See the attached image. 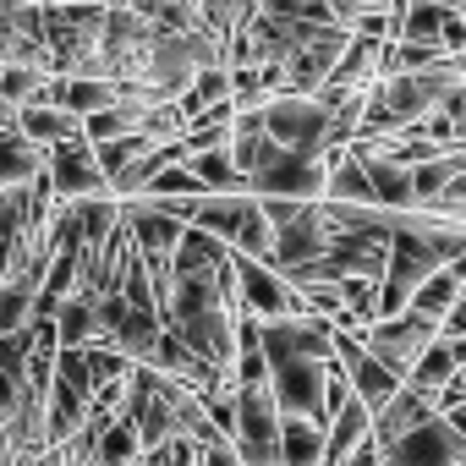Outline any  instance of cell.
I'll return each instance as SVG.
<instances>
[{
	"label": "cell",
	"mask_w": 466,
	"mask_h": 466,
	"mask_svg": "<svg viewBox=\"0 0 466 466\" xmlns=\"http://www.w3.org/2000/svg\"><path fill=\"white\" fill-rule=\"evenodd\" d=\"M165 329H176L214 368H237L242 308L225 291V280H176V297L165 302Z\"/></svg>",
	"instance_id": "6da1fadb"
},
{
	"label": "cell",
	"mask_w": 466,
	"mask_h": 466,
	"mask_svg": "<svg viewBox=\"0 0 466 466\" xmlns=\"http://www.w3.org/2000/svg\"><path fill=\"white\" fill-rule=\"evenodd\" d=\"M203 230H214L219 242H230L242 258H275V225L258 203V192H208L198 203V219Z\"/></svg>",
	"instance_id": "7a4b0ae2"
},
{
	"label": "cell",
	"mask_w": 466,
	"mask_h": 466,
	"mask_svg": "<svg viewBox=\"0 0 466 466\" xmlns=\"http://www.w3.org/2000/svg\"><path fill=\"white\" fill-rule=\"evenodd\" d=\"M264 121L269 132L297 148V154H313V159H335L340 143H335V105H324L319 94H297V88H280L269 105H264Z\"/></svg>",
	"instance_id": "3957f363"
},
{
	"label": "cell",
	"mask_w": 466,
	"mask_h": 466,
	"mask_svg": "<svg viewBox=\"0 0 466 466\" xmlns=\"http://www.w3.org/2000/svg\"><path fill=\"white\" fill-rule=\"evenodd\" d=\"M237 450L248 466H286L280 461V439H286V411L275 384H242L237 395Z\"/></svg>",
	"instance_id": "277c9868"
},
{
	"label": "cell",
	"mask_w": 466,
	"mask_h": 466,
	"mask_svg": "<svg viewBox=\"0 0 466 466\" xmlns=\"http://www.w3.org/2000/svg\"><path fill=\"white\" fill-rule=\"evenodd\" d=\"M439 340H444V324L428 319V313H417V308L390 313V319H379V324L362 329V346H368L384 368H395L400 379H411V368H417Z\"/></svg>",
	"instance_id": "5b68a950"
},
{
	"label": "cell",
	"mask_w": 466,
	"mask_h": 466,
	"mask_svg": "<svg viewBox=\"0 0 466 466\" xmlns=\"http://www.w3.org/2000/svg\"><path fill=\"white\" fill-rule=\"evenodd\" d=\"M237 286H242V308L248 313H258L264 324H275V319H302V313H313L308 308V297L269 264V258H242L237 253Z\"/></svg>",
	"instance_id": "8992f818"
},
{
	"label": "cell",
	"mask_w": 466,
	"mask_h": 466,
	"mask_svg": "<svg viewBox=\"0 0 466 466\" xmlns=\"http://www.w3.org/2000/svg\"><path fill=\"white\" fill-rule=\"evenodd\" d=\"M329 165L335 159H313V154H297V148L280 143V154L253 170V192L258 198H302V203H319L329 192Z\"/></svg>",
	"instance_id": "52a82bcc"
},
{
	"label": "cell",
	"mask_w": 466,
	"mask_h": 466,
	"mask_svg": "<svg viewBox=\"0 0 466 466\" xmlns=\"http://www.w3.org/2000/svg\"><path fill=\"white\" fill-rule=\"evenodd\" d=\"M329 248H335V219L319 198V203H302L286 225H275V258L269 264L275 269H302V264L329 258Z\"/></svg>",
	"instance_id": "ba28073f"
},
{
	"label": "cell",
	"mask_w": 466,
	"mask_h": 466,
	"mask_svg": "<svg viewBox=\"0 0 466 466\" xmlns=\"http://www.w3.org/2000/svg\"><path fill=\"white\" fill-rule=\"evenodd\" d=\"M384 466H466V433L444 411H433L422 428L384 450Z\"/></svg>",
	"instance_id": "9c48e42d"
},
{
	"label": "cell",
	"mask_w": 466,
	"mask_h": 466,
	"mask_svg": "<svg viewBox=\"0 0 466 466\" xmlns=\"http://www.w3.org/2000/svg\"><path fill=\"white\" fill-rule=\"evenodd\" d=\"M50 181H56V198L72 203V198H105L110 192V176L99 165V143L83 132L72 143H56L50 148Z\"/></svg>",
	"instance_id": "30bf717a"
},
{
	"label": "cell",
	"mask_w": 466,
	"mask_h": 466,
	"mask_svg": "<svg viewBox=\"0 0 466 466\" xmlns=\"http://www.w3.org/2000/svg\"><path fill=\"white\" fill-rule=\"evenodd\" d=\"M346 45H351V28H329V34H319L313 45H302V50L286 61V88H297V94H324V83L335 77V66H340V56H346Z\"/></svg>",
	"instance_id": "8fae6325"
},
{
	"label": "cell",
	"mask_w": 466,
	"mask_h": 466,
	"mask_svg": "<svg viewBox=\"0 0 466 466\" xmlns=\"http://www.w3.org/2000/svg\"><path fill=\"white\" fill-rule=\"evenodd\" d=\"M6 132H0V187H17V181H39L50 170V148L39 137H28L17 127V116H0Z\"/></svg>",
	"instance_id": "7c38bea8"
},
{
	"label": "cell",
	"mask_w": 466,
	"mask_h": 466,
	"mask_svg": "<svg viewBox=\"0 0 466 466\" xmlns=\"http://www.w3.org/2000/svg\"><path fill=\"white\" fill-rule=\"evenodd\" d=\"M433 411H439V406H433L422 390H411V384H406V390H400L384 411H373V444H379V450H390L395 439H406L411 428H422Z\"/></svg>",
	"instance_id": "4fadbf2b"
},
{
	"label": "cell",
	"mask_w": 466,
	"mask_h": 466,
	"mask_svg": "<svg viewBox=\"0 0 466 466\" xmlns=\"http://www.w3.org/2000/svg\"><path fill=\"white\" fill-rule=\"evenodd\" d=\"M0 116H17V127H23L28 137H39L45 148L72 143V137H83V132H88V121H83V116H72V110H61V105H23V110H6V105H0Z\"/></svg>",
	"instance_id": "5bb4252c"
},
{
	"label": "cell",
	"mask_w": 466,
	"mask_h": 466,
	"mask_svg": "<svg viewBox=\"0 0 466 466\" xmlns=\"http://www.w3.org/2000/svg\"><path fill=\"white\" fill-rule=\"evenodd\" d=\"M357 154L368 159V176H373V187H379V203H384V208H417V181H411V165L390 159L384 148H357Z\"/></svg>",
	"instance_id": "9a60e30c"
},
{
	"label": "cell",
	"mask_w": 466,
	"mask_h": 466,
	"mask_svg": "<svg viewBox=\"0 0 466 466\" xmlns=\"http://www.w3.org/2000/svg\"><path fill=\"white\" fill-rule=\"evenodd\" d=\"M329 203H379V187L368 176V159L357 148H340L335 165H329Z\"/></svg>",
	"instance_id": "2e32d148"
},
{
	"label": "cell",
	"mask_w": 466,
	"mask_h": 466,
	"mask_svg": "<svg viewBox=\"0 0 466 466\" xmlns=\"http://www.w3.org/2000/svg\"><path fill=\"white\" fill-rule=\"evenodd\" d=\"M324 455H329V428H324V422H313V417L286 411L280 461H286V466H324Z\"/></svg>",
	"instance_id": "e0dca14e"
},
{
	"label": "cell",
	"mask_w": 466,
	"mask_h": 466,
	"mask_svg": "<svg viewBox=\"0 0 466 466\" xmlns=\"http://www.w3.org/2000/svg\"><path fill=\"white\" fill-rule=\"evenodd\" d=\"M56 329H61V346H99V297L72 291L56 313Z\"/></svg>",
	"instance_id": "ac0fdd59"
},
{
	"label": "cell",
	"mask_w": 466,
	"mask_h": 466,
	"mask_svg": "<svg viewBox=\"0 0 466 466\" xmlns=\"http://www.w3.org/2000/svg\"><path fill=\"white\" fill-rule=\"evenodd\" d=\"M0 61H6V66H45V72H56V50L34 28H17V23H0Z\"/></svg>",
	"instance_id": "d6986e66"
},
{
	"label": "cell",
	"mask_w": 466,
	"mask_h": 466,
	"mask_svg": "<svg viewBox=\"0 0 466 466\" xmlns=\"http://www.w3.org/2000/svg\"><path fill=\"white\" fill-rule=\"evenodd\" d=\"M461 368H466V362H461L455 340H439V346H433V351H428V357L411 368V379H406V384H411V390H422L428 400H439V390H444V384H450Z\"/></svg>",
	"instance_id": "ffe728a7"
},
{
	"label": "cell",
	"mask_w": 466,
	"mask_h": 466,
	"mask_svg": "<svg viewBox=\"0 0 466 466\" xmlns=\"http://www.w3.org/2000/svg\"><path fill=\"white\" fill-rule=\"evenodd\" d=\"M143 433H137V422L132 417H116L105 433H99V466H137L143 461Z\"/></svg>",
	"instance_id": "44dd1931"
},
{
	"label": "cell",
	"mask_w": 466,
	"mask_h": 466,
	"mask_svg": "<svg viewBox=\"0 0 466 466\" xmlns=\"http://www.w3.org/2000/svg\"><path fill=\"white\" fill-rule=\"evenodd\" d=\"M50 77L56 72H45V66H0V105H6V110L39 105V94H45Z\"/></svg>",
	"instance_id": "7402d4cb"
},
{
	"label": "cell",
	"mask_w": 466,
	"mask_h": 466,
	"mask_svg": "<svg viewBox=\"0 0 466 466\" xmlns=\"http://www.w3.org/2000/svg\"><path fill=\"white\" fill-rule=\"evenodd\" d=\"M264 12V0H203V23L230 45L237 34H248V23Z\"/></svg>",
	"instance_id": "603a6c76"
},
{
	"label": "cell",
	"mask_w": 466,
	"mask_h": 466,
	"mask_svg": "<svg viewBox=\"0 0 466 466\" xmlns=\"http://www.w3.org/2000/svg\"><path fill=\"white\" fill-rule=\"evenodd\" d=\"M225 99H230V66H208V72H198L192 88L181 94V110H187V121H198L203 110H214V105H225Z\"/></svg>",
	"instance_id": "cb8c5ba5"
},
{
	"label": "cell",
	"mask_w": 466,
	"mask_h": 466,
	"mask_svg": "<svg viewBox=\"0 0 466 466\" xmlns=\"http://www.w3.org/2000/svg\"><path fill=\"white\" fill-rule=\"evenodd\" d=\"M137 198H208V187H203V176H198L187 159H170Z\"/></svg>",
	"instance_id": "d4e9b609"
},
{
	"label": "cell",
	"mask_w": 466,
	"mask_h": 466,
	"mask_svg": "<svg viewBox=\"0 0 466 466\" xmlns=\"http://www.w3.org/2000/svg\"><path fill=\"white\" fill-rule=\"evenodd\" d=\"M461 291H466V280H461V269L450 264V269H439V275L411 297V308H417V313H428V319H444V313H450V302H455Z\"/></svg>",
	"instance_id": "484cf974"
},
{
	"label": "cell",
	"mask_w": 466,
	"mask_h": 466,
	"mask_svg": "<svg viewBox=\"0 0 466 466\" xmlns=\"http://www.w3.org/2000/svg\"><path fill=\"white\" fill-rule=\"evenodd\" d=\"M203 466H248V461H242L237 439H214V444H203Z\"/></svg>",
	"instance_id": "4316f807"
},
{
	"label": "cell",
	"mask_w": 466,
	"mask_h": 466,
	"mask_svg": "<svg viewBox=\"0 0 466 466\" xmlns=\"http://www.w3.org/2000/svg\"><path fill=\"white\" fill-rule=\"evenodd\" d=\"M439 324H444V340H466V291L450 302V313H444Z\"/></svg>",
	"instance_id": "83f0119b"
},
{
	"label": "cell",
	"mask_w": 466,
	"mask_h": 466,
	"mask_svg": "<svg viewBox=\"0 0 466 466\" xmlns=\"http://www.w3.org/2000/svg\"><path fill=\"white\" fill-rule=\"evenodd\" d=\"M340 466H384V450H379V444L368 439V444H362V450H351V455H346Z\"/></svg>",
	"instance_id": "f1b7e54d"
},
{
	"label": "cell",
	"mask_w": 466,
	"mask_h": 466,
	"mask_svg": "<svg viewBox=\"0 0 466 466\" xmlns=\"http://www.w3.org/2000/svg\"><path fill=\"white\" fill-rule=\"evenodd\" d=\"M444 417H450V422H455V428H461V433H466V400H461V406H455V411H444Z\"/></svg>",
	"instance_id": "f546056e"
},
{
	"label": "cell",
	"mask_w": 466,
	"mask_h": 466,
	"mask_svg": "<svg viewBox=\"0 0 466 466\" xmlns=\"http://www.w3.org/2000/svg\"><path fill=\"white\" fill-rule=\"evenodd\" d=\"M461 6H466V0H461Z\"/></svg>",
	"instance_id": "4dcf8cb0"
},
{
	"label": "cell",
	"mask_w": 466,
	"mask_h": 466,
	"mask_svg": "<svg viewBox=\"0 0 466 466\" xmlns=\"http://www.w3.org/2000/svg\"><path fill=\"white\" fill-rule=\"evenodd\" d=\"M94 466H99V461H94Z\"/></svg>",
	"instance_id": "1f68e13d"
}]
</instances>
